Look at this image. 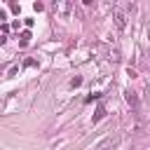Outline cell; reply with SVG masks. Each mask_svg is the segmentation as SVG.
<instances>
[{"label": "cell", "instance_id": "5", "mask_svg": "<svg viewBox=\"0 0 150 150\" xmlns=\"http://www.w3.org/2000/svg\"><path fill=\"white\" fill-rule=\"evenodd\" d=\"M103 115H105V110H103V105H98V108H96V115L91 117V122H98V120H101Z\"/></svg>", "mask_w": 150, "mask_h": 150}, {"label": "cell", "instance_id": "4", "mask_svg": "<svg viewBox=\"0 0 150 150\" xmlns=\"http://www.w3.org/2000/svg\"><path fill=\"white\" fill-rule=\"evenodd\" d=\"M124 98H127V103L131 105V108H138V96H136V91H124Z\"/></svg>", "mask_w": 150, "mask_h": 150}, {"label": "cell", "instance_id": "3", "mask_svg": "<svg viewBox=\"0 0 150 150\" xmlns=\"http://www.w3.org/2000/svg\"><path fill=\"white\" fill-rule=\"evenodd\" d=\"M54 9H56L59 14H68V12L73 9V2H54Z\"/></svg>", "mask_w": 150, "mask_h": 150}, {"label": "cell", "instance_id": "2", "mask_svg": "<svg viewBox=\"0 0 150 150\" xmlns=\"http://www.w3.org/2000/svg\"><path fill=\"white\" fill-rule=\"evenodd\" d=\"M115 145H117V141H115V138H103V141H101L94 150H112Z\"/></svg>", "mask_w": 150, "mask_h": 150}, {"label": "cell", "instance_id": "1", "mask_svg": "<svg viewBox=\"0 0 150 150\" xmlns=\"http://www.w3.org/2000/svg\"><path fill=\"white\" fill-rule=\"evenodd\" d=\"M112 19H115V26H117L120 30H124V28H127V14H124L122 9H117V12L112 14Z\"/></svg>", "mask_w": 150, "mask_h": 150}, {"label": "cell", "instance_id": "7", "mask_svg": "<svg viewBox=\"0 0 150 150\" xmlns=\"http://www.w3.org/2000/svg\"><path fill=\"white\" fill-rule=\"evenodd\" d=\"M77 84H82V77H73L70 80V87H77Z\"/></svg>", "mask_w": 150, "mask_h": 150}, {"label": "cell", "instance_id": "6", "mask_svg": "<svg viewBox=\"0 0 150 150\" xmlns=\"http://www.w3.org/2000/svg\"><path fill=\"white\" fill-rule=\"evenodd\" d=\"M28 40H30V33L23 30V33H21V45H28Z\"/></svg>", "mask_w": 150, "mask_h": 150}]
</instances>
